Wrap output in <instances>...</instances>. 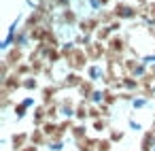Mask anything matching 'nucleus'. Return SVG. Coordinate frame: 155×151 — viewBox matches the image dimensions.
I'll return each mask as SVG.
<instances>
[{"instance_id":"f257e3e1","label":"nucleus","mask_w":155,"mask_h":151,"mask_svg":"<svg viewBox=\"0 0 155 151\" xmlns=\"http://www.w3.org/2000/svg\"><path fill=\"white\" fill-rule=\"evenodd\" d=\"M28 151H36V149H28Z\"/></svg>"}]
</instances>
